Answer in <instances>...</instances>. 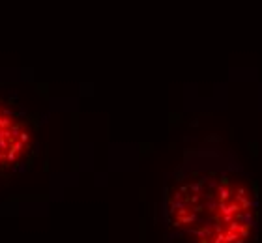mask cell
Masks as SVG:
<instances>
[{"mask_svg":"<svg viewBox=\"0 0 262 243\" xmlns=\"http://www.w3.org/2000/svg\"><path fill=\"white\" fill-rule=\"evenodd\" d=\"M30 144L32 131L28 122L0 99V170L19 165L26 157Z\"/></svg>","mask_w":262,"mask_h":243,"instance_id":"1","label":"cell"}]
</instances>
